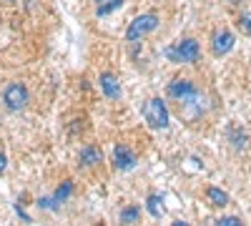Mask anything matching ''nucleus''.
Listing matches in <instances>:
<instances>
[{"mask_svg": "<svg viewBox=\"0 0 251 226\" xmlns=\"http://www.w3.org/2000/svg\"><path fill=\"white\" fill-rule=\"evenodd\" d=\"M169 96L174 100H178V106H196L201 111V93L196 91V86L191 83V80H186V78H176L169 83Z\"/></svg>", "mask_w": 251, "mask_h": 226, "instance_id": "obj_1", "label": "nucleus"}, {"mask_svg": "<svg viewBox=\"0 0 251 226\" xmlns=\"http://www.w3.org/2000/svg\"><path fill=\"white\" fill-rule=\"evenodd\" d=\"M143 118L151 128H169L171 123V116H169V108L161 98H151L149 103L143 106Z\"/></svg>", "mask_w": 251, "mask_h": 226, "instance_id": "obj_2", "label": "nucleus"}, {"mask_svg": "<svg viewBox=\"0 0 251 226\" xmlns=\"http://www.w3.org/2000/svg\"><path fill=\"white\" fill-rule=\"evenodd\" d=\"M166 55H169L174 63H196L199 55H201V48L194 38H186V40H178L176 46H171L166 50Z\"/></svg>", "mask_w": 251, "mask_h": 226, "instance_id": "obj_3", "label": "nucleus"}, {"mask_svg": "<svg viewBox=\"0 0 251 226\" xmlns=\"http://www.w3.org/2000/svg\"><path fill=\"white\" fill-rule=\"evenodd\" d=\"M158 28V15L156 13H143L131 20L128 30H126V40H141L143 35H149Z\"/></svg>", "mask_w": 251, "mask_h": 226, "instance_id": "obj_4", "label": "nucleus"}, {"mask_svg": "<svg viewBox=\"0 0 251 226\" xmlns=\"http://www.w3.org/2000/svg\"><path fill=\"white\" fill-rule=\"evenodd\" d=\"M3 100L10 111H23L28 106V88L23 83H8L3 91Z\"/></svg>", "mask_w": 251, "mask_h": 226, "instance_id": "obj_5", "label": "nucleus"}, {"mask_svg": "<svg viewBox=\"0 0 251 226\" xmlns=\"http://www.w3.org/2000/svg\"><path fill=\"white\" fill-rule=\"evenodd\" d=\"M136 163H138V158H136V153H133L128 146L118 143V146L113 149V166H116L118 171H131Z\"/></svg>", "mask_w": 251, "mask_h": 226, "instance_id": "obj_6", "label": "nucleus"}, {"mask_svg": "<svg viewBox=\"0 0 251 226\" xmlns=\"http://www.w3.org/2000/svg\"><path fill=\"white\" fill-rule=\"evenodd\" d=\"M234 43H236L234 33L219 30V33H214V38H211V50H214V55H226L228 50L234 48Z\"/></svg>", "mask_w": 251, "mask_h": 226, "instance_id": "obj_7", "label": "nucleus"}, {"mask_svg": "<svg viewBox=\"0 0 251 226\" xmlns=\"http://www.w3.org/2000/svg\"><path fill=\"white\" fill-rule=\"evenodd\" d=\"M100 91L106 93L108 98H121V83H118V78L111 73V71H106V73H100Z\"/></svg>", "mask_w": 251, "mask_h": 226, "instance_id": "obj_8", "label": "nucleus"}, {"mask_svg": "<svg viewBox=\"0 0 251 226\" xmlns=\"http://www.w3.org/2000/svg\"><path fill=\"white\" fill-rule=\"evenodd\" d=\"M78 163H80V166H96V163H100V151H98L96 146H86V149H80Z\"/></svg>", "mask_w": 251, "mask_h": 226, "instance_id": "obj_9", "label": "nucleus"}, {"mask_svg": "<svg viewBox=\"0 0 251 226\" xmlns=\"http://www.w3.org/2000/svg\"><path fill=\"white\" fill-rule=\"evenodd\" d=\"M93 3H96V15L103 18V15H108V13L118 10L123 0H93Z\"/></svg>", "mask_w": 251, "mask_h": 226, "instance_id": "obj_10", "label": "nucleus"}, {"mask_svg": "<svg viewBox=\"0 0 251 226\" xmlns=\"http://www.w3.org/2000/svg\"><path fill=\"white\" fill-rule=\"evenodd\" d=\"M146 209H149V214L153 219H161L163 216V199L156 196V194H151L149 199H146Z\"/></svg>", "mask_w": 251, "mask_h": 226, "instance_id": "obj_11", "label": "nucleus"}, {"mask_svg": "<svg viewBox=\"0 0 251 226\" xmlns=\"http://www.w3.org/2000/svg\"><path fill=\"white\" fill-rule=\"evenodd\" d=\"M206 196H208V201H211V206H228V194L221 191V189H216V186L208 189Z\"/></svg>", "mask_w": 251, "mask_h": 226, "instance_id": "obj_12", "label": "nucleus"}, {"mask_svg": "<svg viewBox=\"0 0 251 226\" xmlns=\"http://www.w3.org/2000/svg\"><path fill=\"white\" fill-rule=\"evenodd\" d=\"M141 219V206H126L121 211V224H136Z\"/></svg>", "mask_w": 251, "mask_h": 226, "instance_id": "obj_13", "label": "nucleus"}, {"mask_svg": "<svg viewBox=\"0 0 251 226\" xmlns=\"http://www.w3.org/2000/svg\"><path fill=\"white\" fill-rule=\"evenodd\" d=\"M71 191H73V183H71V181H63L60 186L55 189V194H53V201H55V203H63V201L71 196Z\"/></svg>", "mask_w": 251, "mask_h": 226, "instance_id": "obj_14", "label": "nucleus"}, {"mask_svg": "<svg viewBox=\"0 0 251 226\" xmlns=\"http://www.w3.org/2000/svg\"><path fill=\"white\" fill-rule=\"evenodd\" d=\"M239 28H241L246 35H251V13H241V18H239Z\"/></svg>", "mask_w": 251, "mask_h": 226, "instance_id": "obj_15", "label": "nucleus"}, {"mask_svg": "<svg viewBox=\"0 0 251 226\" xmlns=\"http://www.w3.org/2000/svg\"><path fill=\"white\" fill-rule=\"evenodd\" d=\"M216 224H224V226H236V224H241V219H239V216H221Z\"/></svg>", "mask_w": 251, "mask_h": 226, "instance_id": "obj_16", "label": "nucleus"}, {"mask_svg": "<svg viewBox=\"0 0 251 226\" xmlns=\"http://www.w3.org/2000/svg\"><path fill=\"white\" fill-rule=\"evenodd\" d=\"M5 163H8V161H5V156H3V153H0V174H3V171H5Z\"/></svg>", "mask_w": 251, "mask_h": 226, "instance_id": "obj_17", "label": "nucleus"}, {"mask_svg": "<svg viewBox=\"0 0 251 226\" xmlns=\"http://www.w3.org/2000/svg\"><path fill=\"white\" fill-rule=\"evenodd\" d=\"M228 3H239V0H228Z\"/></svg>", "mask_w": 251, "mask_h": 226, "instance_id": "obj_18", "label": "nucleus"}]
</instances>
